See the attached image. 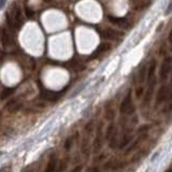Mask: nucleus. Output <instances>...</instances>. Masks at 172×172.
<instances>
[{
  "label": "nucleus",
  "instance_id": "nucleus-16",
  "mask_svg": "<svg viewBox=\"0 0 172 172\" xmlns=\"http://www.w3.org/2000/svg\"><path fill=\"white\" fill-rule=\"evenodd\" d=\"M14 91L15 88H4L1 93V99H7L8 97H10L14 93Z\"/></svg>",
  "mask_w": 172,
  "mask_h": 172
},
{
  "label": "nucleus",
  "instance_id": "nucleus-30",
  "mask_svg": "<svg viewBox=\"0 0 172 172\" xmlns=\"http://www.w3.org/2000/svg\"><path fill=\"white\" fill-rule=\"evenodd\" d=\"M0 54H1V49H0Z\"/></svg>",
  "mask_w": 172,
  "mask_h": 172
},
{
  "label": "nucleus",
  "instance_id": "nucleus-4",
  "mask_svg": "<svg viewBox=\"0 0 172 172\" xmlns=\"http://www.w3.org/2000/svg\"><path fill=\"white\" fill-rule=\"evenodd\" d=\"M102 146V127L101 124H99L98 128H97V134H96V139L94 142V152L98 153Z\"/></svg>",
  "mask_w": 172,
  "mask_h": 172
},
{
  "label": "nucleus",
  "instance_id": "nucleus-28",
  "mask_svg": "<svg viewBox=\"0 0 172 172\" xmlns=\"http://www.w3.org/2000/svg\"><path fill=\"white\" fill-rule=\"evenodd\" d=\"M170 12H171V3L169 4V7H168V9H167V11H166V14L168 15L169 13H170Z\"/></svg>",
  "mask_w": 172,
  "mask_h": 172
},
{
  "label": "nucleus",
  "instance_id": "nucleus-3",
  "mask_svg": "<svg viewBox=\"0 0 172 172\" xmlns=\"http://www.w3.org/2000/svg\"><path fill=\"white\" fill-rule=\"evenodd\" d=\"M0 39H1V43H2L4 49H8L13 43V39H12L11 35L7 31V29L3 28V27L0 28Z\"/></svg>",
  "mask_w": 172,
  "mask_h": 172
},
{
  "label": "nucleus",
  "instance_id": "nucleus-29",
  "mask_svg": "<svg viewBox=\"0 0 172 172\" xmlns=\"http://www.w3.org/2000/svg\"><path fill=\"white\" fill-rule=\"evenodd\" d=\"M166 172H171V169H168V170H167Z\"/></svg>",
  "mask_w": 172,
  "mask_h": 172
},
{
  "label": "nucleus",
  "instance_id": "nucleus-22",
  "mask_svg": "<svg viewBox=\"0 0 172 172\" xmlns=\"http://www.w3.org/2000/svg\"><path fill=\"white\" fill-rule=\"evenodd\" d=\"M71 144H72V138H69V139H67L66 143H65V148H66V150H69V148H71Z\"/></svg>",
  "mask_w": 172,
  "mask_h": 172
},
{
  "label": "nucleus",
  "instance_id": "nucleus-7",
  "mask_svg": "<svg viewBox=\"0 0 172 172\" xmlns=\"http://www.w3.org/2000/svg\"><path fill=\"white\" fill-rule=\"evenodd\" d=\"M42 98L49 100V101H56L57 99L60 97V93L57 91H43L41 93Z\"/></svg>",
  "mask_w": 172,
  "mask_h": 172
},
{
  "label": "nucleus",
  "instance_id": "nucleus-27",
  "mask_svg": "<svg viewBox=\"0 0 172 172\" xmlns=\"http://www.w3.org/2000/svg\"><path fill=\"white\" fill-rule=\"evenodd\" d=\"M6 2H7V0H0V10H1V9H3Z\"/></svg>",
  "mask_w": 172,
  "mask_h": 172
},
{
  "label": "nucleus",
  "instance_id": "nucleus-25",
  "mask_svg": "<svg viewBox=\"0 0 172 172\" xmlns=\"http://www.w3.org/2000/svg\"><path fill=\"white\" fill-rule=\"evenodd\" d=\"M70 172H82V166H77L74 169H72Z\"/></svg>",
  "mask_w": 172,
  "mask_h": 172
},
{
  "label": "nucleus",
  "instance_id": "nucleus-15",
  "mask_svg": "<svg viewBox=\"0 0 172 172\" xmlns=\"http://www.w3.org/2000/svg\"><path fill=\"white\" fill-rule=\"evenodd\" d=\"M109 140H110V148H115L117 146V130L114 131V134L111 136V138H110Z\"/></svg>",
  "mask_w": 172,
  "mask_h": 172
},
{
  "label": "nucleus",
  "instance_id": "nucleus-10",
  "mask_svg": "<svg viewBox=\"0 0 172 172\" xmlns=\"http://www.w3.org/2000/svg\"><path fill=\"white\" fill-rule=\"evenodd\" d=\"M56 166H57V157L56 155L54 154L53 156H51L49 160V164L46 166L45 172H55L56 170Z\"/></svg>",
  "mask_w": 172,
  "mask_h": 172
},
{
  "label": "nucleus",
  "instance_id": "nucleus-11",
  "mask_svg": "<svg viewBox=\"0 0 172 172\" xmlns=\"http://www.w3.org/2000/svg\"><path fill=\"white\" fill-rule=\"evenodd\" d=\"M22 107V104L19 102H17L16 99H12L10 101L8 102L7 105H6V108H8V110L10 111V112H16L17 110H19V108Z\"/></svg>",
  "mask_w": 172,
  "mask_h": 172
},
{
  "label": "nucleus",
  "instance_id": "nucleus-24",
  "mask_svg": "<svg viewBox=\"0 0 172 172\" xmlns=\"http://www.w3.org/2000/svg\"><path fill=\"white\" fill-rule=\"evenodd\" d=\"M11 171V167L10 166H4L0 169V172H10Z\"/></svg>",
  "mask_w": 172,
  "mask_h": 172
},
{
  "label": "nucleus",
  "instance_id": "nucleus-12",
  "mask_svg": "<svg viewBox=\"0 0 172 172\" xmlns=\"http://www.w3.org/2000/svg\"><path fill=\"white\" fill-rule=\"evenodd\" d=\"M155 69H156V61L153 60V61L151 63V65H150L148 70V82L156 80V79H155Z\"/></svg>",
  "mask_w": 172,
  "mask_h": 172
},
{
  "label": "nucleus",
  "instance_id": "nucleus-1",
  "mask_svg": "<svg viewBox=\"0 0 172 172\" xmlns=\"http://www.w3.org/2000/svg\"><path fill=\"white\" fill-rule=\"evenodd\" d=\"M120 111V113H123V114H132V113L134 112V103H132L131 91H130L126 95V97L124 98L123 101H122Z\"/></svg>",
  "mask_w": 172,
  "mask_h": 172
},
{
  "label": "nucleus",
  "instance_id": "nucleus-8",
  "mask_svg": "<svg viewBox=\"0 0 172 172\" xmlns=\"http://www.w3.org/2000/svg\"><path fill=\"white\" fill-rule=\"evenodd\" d=\"M105 38L110 39V40H120L123 38V32L114 30V29H107L104 31Z\"/></svg>",
  "mask_w": 172,
  "mask_h": 172
},
{
  "label": "nucleus",
  "instance_id": "nucleus-21",
  "mask_svg": "<svg viewBox=\"0 0 172 172\" xmlns=\"http://www.w3.org/2000/svg\"><path fill=\"white\" fill-rule=\"evenodd\" d=\"M25 14H26V16H27L29 19H31V18L35 16V11H32L31 9L28 7H25Z\"/></svg>",
  "mask_w": 172,
  "mask_h": 172
},
{
  "label": "nucleus",
  "instance_id": "nucleus-18",
  "mask_svg": "<svg viewBox=\"0 0 172 172\" xmlns=\"http://www.w3.org/2000/svg\"><path fill=\"white\" fill-rule=\"evenodd\" d=\"M115 130H116L115 125H114V124H111V125L108 127V129H107V136H105V139H107V140H109L110 138H111V136L114 134V131H115Z\"/></svg>",
  "mask_w": 172,
  "mask_h": 172
},
{
  "label": "nucleus",
  "instance_id": "nucleus-13",
  "mask_svg": "<svg viewBox=\"0 0 172 172\" xmlns=\"http://www.w3.org/2000/svg\"><path fill=\"white\" fill-rule=\"evenodd\" d=\"M110 49H111V45H110L109 43H101V44L98 45V47L96 49V51L94 52V55H93V56H97L98 54L107 52V51H109Z\"/></svg>",
  "mask_w": 172,
  "mask_h": 172
},
{
  "label": "nucleus",
  "instance_id": "nucleus-6",
  "mask_svg": "<svg viewBox=\"0 0 172 172\" xmlns=\"http://www.w3.org/2000/svg\"><path fill=\"white\" fill-rule=\"evenodd\" d=\"M109 19H110V22H111L112 24L116 25V26H118V27H120V28L129 29V23H128V21H127L126 18L112 17V16H110Z\"/></svg>",
  "mask_w": 172,
  "mask_h": 172
},
{
  "label": "nucleus",
  "instance_id": "nucleus-19",
  "mask_svg": "<svg viewBox=\"0 0 172 172\" xmlns=\"http://www.w3.org/2000/svg\"><path fill=\"white\" fill-rule=\"evenodd\" d=\"M145 77H146V67H142L140 72H139V82H140V83H143L144 80H145Z\"/></svg>",
  "mask_w": 172,
  "mask_h": 172
},
{
  "label": "nucleus",
  "instance_id": "nucleus-2",
  "mask_svg": "<svg viewBox=\"0 0 172 172\" xmlns=\"http://www.w3.org/2000/svg\"><path fill=\"white\" fill-rule=\"evenodd\" d=\"M171 63H172V59L170 57H167L162 61V66H160V70H159V77H160V79H162V81L168 79L170 71H171Z\"/></svg>",
  "mask_w": 172,
  "mask_h": 172
},
{
  "label": "nucleus",
  "instance_id": "nucleus-14",
  "mask_svg": "<svg viewBox=\"0 0 172 172\" xmlns=\"http://www.w3.org/2000/svg\"><path fill=\"white\" fill-rule=\"evenodd\" d=\"M132 136H131V134H125V136H124V138H123V140H122V142H120V145H118V148H126L127 145H128V144L130 143V142H131V141H132Z\"/></svg>",
  "mask_w": 172,
  "mask_h": 172
},
{
  "label": "nucleus",
  "instance_id": "nucleus-20",
  "mask_svg": "<svg viewBox=\"0 0 172 172\" xmlns=\"http://www.w3.org/2000/svg\"><path fill=\"white\" fill-rule=\"evenodd\" d=\"M114 116H115V113H114V110L112 108L107 109V111H105V117H107V120H112L114 118Z\"/></svg>",
  "mask_w": 172,
  "mask_h": 172
},
{
  "label": "nucleus",
  "instance_id": "nucleus-5",
  "mask_svg": "<svg viewBox=\"0 0 172 172\" xmlns=\"http://www.w3.org/2000/svg\"><path fill=\"white\" fill-rule=\"evenodd\" d=\"M12 19L14 22V25L16 28H19L22 25H23V17H22V12H21L19 7H14Z\"/></svg>",
  "mask_w": 172,
  "mask_h": 172
},
{
  "label": "nucleus",
  "instance_id": "nucleus-23",
  "mask_svg": "<svg viewBox=\"0 0 172 172\" xmlns=\"http://www.w3.org/2000/svg\"><path fill=\"white\" fill-rule=\"evenodd\" d=\"M85 85H86V84H83V85H81V86H80V87L77 88V89H75V91H74V93H73V94H72V95H71V97H74V96H75V95H77V94H79V93H80V91H81L82 89H83V88L85 87Z\"/></svg>",
  "mask_w": 172,
  "mask_h": 172
},
{
  "label": "nucleus",
  "instance_id": "nucleus-26",
  "mask_svg": "<svg viewBox=\"0 0 172 172\" xmlns=\"http://www.w3.org/2000/svg\"><path fill=\"white\" fill-rule=\"evenodd\" d=\"M142 93H143V88H142V87H140L139 89H137V97H138V98H139V97H141Z\"/></svg>",
  "mask_w": 172,
  "mask_h": 172
},
{
  "label": "nucleus",
  "instance_id": "nucleus-9",
  "mask_svg": "<svg viewBox=\"0 0 172 172\" xmlns=\"http://www.w3.org/2000/svg\"><path fill=\"white\" fill-rule=\"evenodd\" d=\"M168 94H169V89L167 86H162V87L159 88V91H158V94H157V103H162L164 102L167 99L168 97Z\"/></svg>",
  "mask_w": 172,
  "mask_h": 172
},
{
  "label": "nucleus",
  "instance_id": "nucleus-17",
  "mask_svg": "<svg viewBox=\"0 0 172 172\" xmlns=\"http://www.w3.org/2000/svg\"><path fill=\"white\" fill-rule=\"evenodd\" d=\"M6 17H7V24L9 26V29H10L11 31H14V28H15V25H14V22L12 19V16H11L9 13L6 14Z\"/></svg>",
  "mask_w": 172,
  "mask_h": 172
}]
</instances>
